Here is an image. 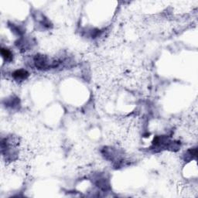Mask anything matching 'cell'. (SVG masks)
Segmentation results:
<instances>
[{
    "instance_id": "6da1fadb",
    "label": "cell",
    "mask_w": 198,
    "mask_h": 198,
    "mask_svg": "<svg viewBox=\"0 0 198 198\" xmlns=\"http://www.w3.org/2000/svg\"><path fill=\"white\" fill-rule=\"evenodd\" d=\"M29 74L24 70H17L13 73V77H15L17 80H24L28 77Z\"/></svg>"
},
{
    "instance_id": "7a4b0ae2",
    "label": "cell",
    "mask_w": 198,
    "mask_h": 198,
    "mask_svg": "<svg viewBox=\"0 0 198 198\" xmlns=\"http://www.w3.org/2000/svg\"><path fill=\"white\" fill-rule=\"evenodd\" d=\"M1 54H2V58L6 61H10L13 59V54H12L11 51L9 50L8 49L2 48V50H1Z\"/></svg>"
}]
</instances>
